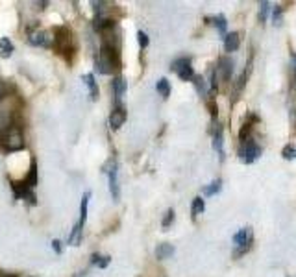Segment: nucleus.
Here are the masks:
<instances>
[{
	"label": "nucleus",
	"instance_id": "nucleus-34",
	"mask_svg": "<svg viewBox=\"0 0 296 277\" xmlns=\"http://www.w3.org/2000/svg\"><path fill=\"white\" fill-rule=\"evenodd\" d=\"M52 248L56 249V253H61V242H59V240H54V242H52Z\"/></svg>",
	"mask_w": 296,
	"mask_h": 277
},
{
	"label": "nucleus",
	"instance_id": "nucleus-3",
	"mask_svg": "<svg viewBox=\"0 0 296 277\" xmlns=\"http://www.w3.org/2000/svg\"><path fill=\"white\" fill-rule=\"evenodd\" d=\"M52 45L57 52L61 54H69L72 50V34L67 26H57L54 30V37H52Z\"/></svg>",
	"mask_w": 296,
	"mask_h": 277
},
{
	"label": "nucleus",
	"instance_id": "nucleus-8",
	"mask_svg": "<svg viewBox=\"0 0 296 277\" xmlns=\"http://www.w3.org/2000/svg\"><path fill=\"white\" fill-rule=\"evenodd\" d=\"M28 41L34 46H52V34L45 30H34L28 34Z\"/></svg>",
	"mask_w": 296,
	"mask_h": 277
},
{
	"label": "nucleus",
	"instance_id": "nucleus-1",
	"mask_svg": "<svg viewBox=\"0 0 296 277\" xmlns=\"http://www.w3.org/2000/svg\"><path fill=\"white\" fill-rule=\"evenodd\" d=\"M24 148V137H22V132L19 126H9V128H4L0 130V150L11 153V152H19Z\"/></svg>",
	"mask_w": 296,
	"mask_h": 277
},
{
	"label": "nucleus",
	"instance_id": "nucleus-2",
	"mask_svg": "<svg viewBox=\"0 0 296 277\" xmlns=\"http://www.w3.org/2000/svg\"><path fill=\"white\" fill-rule=\"evenodd\" d=\"M119 52L109 48L106 45L100 46L99 57H97V70L100 74H113V70L119 67V59H117Z\"/></svg>",
	"mask_w": 296,
	"mask_h": 277
},
{
	"label": "nucleus",
	"instance_id": "nucleus-25",
	"mask_svg": "<svg viewBox=\"0 0 296 277\" xmlns=\"http://www.w3.org/2000/svg\"><path fill=\"white\" fill-rule=\"evenodd\" d=\"M268 13H270V4H268V2H261L259 4V21L261 22L267 21Z\"/></svg>",
	"mask_w": 296,
	"mask_h": 277
},
{
	"label": "nucleus",
	"instance_id": "nucleus-10",
	"mask_svg": "<svg viewBox=\"0 0 296 277\" xmlns=\"http://www.w3.org/2000/svg\"><path fill=\"white\" fill-rule=\"evenodd\" d=\"M224 138H222V126L215 124V132H213V148L219 152L220 161H224Z\"/></svg>",
	"mask_w": 296,
	"mask_h": 277
},
{
	"label": "nucleus",
	"instance_id": "nucleus-23",
	"mask_svg": "<svg viewBox=\"0 0 296 277\" xmlns=\"http://www.w3.org/2000/svg\"><path fill=\"white\" fill-rule=\"evenodd\" d=\"M178 76H180V80H184V82H191V80L195 78L193 67H191V65H187V67H184V69H180V70H178Z\"/></svg>",
	"mask_w": 296,
	"mask_h": 277
},
{
	"label": "nucleus",
	"instance_id": "nucleus-27",
	"mask_svg": "<svg viewBox=\"0 0 296 277\" xmlns=\"http://www.w3.org/2000/svg\"><path fill=\"white\" fill-rule=\"evenodd\" d=\"M172 222H174V209H169V211L165 213V218H163L161 226H163L165 229H167V228L170 226V224H172Z\"/></svg>",
	"mask_w": 296,
	"mask_h": 277
},
{
	"label": "nucleus",
	"instance_id": "nucleus-22",
	"mask_svg": "<svg viewBox=\"0 0 296 277\" xmlns=\"http://www.w3.org/2000/svg\"><path fill=\"white\" fill-rule=\"evenodd\" d=\"M209 21H213V24L217 26V30H219L220 34H226V26H228V22H226L224 15H217V17H213V19H209Z\"/></svg>",
	"mask_w": 296,
	"mask_h": 277
},
{
	"label": "nucleus",
	"instance_id": "nucleus-14",
	"mask_svg": "<svg viewBox=\"0 0 296 277\" xmlns=\"http://www.w3.org/2000/svg\"><path fill=\"white\" fill-rule=\"evenodd\" d=\"M205 209V201L202 196H197L195 200H193V205H191V215H193V218H197L198 215H202Z\"/></svg>",
	"mask_w": 296,
	"mask_h": 277
},
{
	"label": "nucleus",
	"instance_id": "nucleus-11",
	"mask_svg": "<svg viewBox=\"0 0 296 277\" xmlns=\"http://www.w3.org/2000/svg\"><path fill=\"white\" fill-rule=\"evenodd\" d=\"M172 255H174V246H172V244L163 242L155 248V257H157L159 261H165V259H169V257Z\"/></svg>",
	"mask_w": 296,
	"mask_h": 277
},
{
	"label": "nucleus",
	"instance_id": "nucleus-29",
	"mask_svg": "<svg viewBox=\"0 0 296 277\" xmlns=\"http://www.w3.org/2000/svg\"><path fill=\"white\" fill-rule=\"evenodd\" d=\"M137 41H139V46H141V48H147L148 46V35L145 34V32H137Z\"/></svg>",
	"mask_w": 296,
	"mask_h": 277
},
{
	"label": "nucleus",
	"instance_id": "nucleus-21",
	"mask_svg": "<svg viewBox=\"0 0 296 277\" xmlns=\"http://www.w3.org/2000/svg\"><path fill=\"white\" fill-rule=\"evenodd\" d=\"M220 188H222V180H215V181H211L207 187H204V190H202V192H204L205 196H215V194L219 192Z\"/></svg>",
	"mask_w": 296,
	"mask_h": 277
},
{
	"label": "nucleus",
	"instance_id": "nucleus-18",
	"mask_svg": "<svg viewBox=\"0 0 296 277\" xmlns=\"http://www.w3.org/2000/svg\"><path fill=\"white\" fill-rule=\"evenodd\" d=\"M11 54H13V43L6 39V37H2L0 39V55L2 57H9Z\"/></svg>",
	"mask_w": 296,
	"mask_h": 277
},
{
	"label": "nucleus",
	"instance_id": "nucleus-16",
	"mask_svg": "<svg viewBox=\"0 0 296 277\" xmlns=\"http://www.w3.org/2000/svg\"><path fill=\"white\" fill-rule=\"evenodd\" d=\"M24 185L28 188H34L37 185V165L36 161H32V166H30V172L26 176V180H24Z\"/></svg>",
	"mask_w": 296,
	"mask_h": 277
},
{
	"label": "nucleus",
	"instance_id": "nucleus-30",
	"mask_svg": "<svg viewBox=\"0 0 296 277\" xmlns=\"http://www.w3.org/2000/svg\"><path fill=\"white\" fill-rule=\"evenodd\" d=\"M250 130H252V126H250V124H245V128H243V130H241V133H239L241 142H245L247 138H250V137H248V133H250Z\"/></svg>",
	"mask_w": 296,
	"mask_h": 277
},
{
	"label": "nucleus",
	"instance_id": "nucleus-33",
	"mask_svg": "<svg viewBox=\"0 0 296 277\" xmlns=\"http://www.w3.org/2000/svg\"><path fill=\"white\" fill-rule=\"evenodd\" d=\"M6 94H7V85L6 83H0V102L6 98Z\"/></svg>",
	"mask_w": 296,
	"mask_h": 277
},
{
	"label": "nucleus",
	"instance_id": "nucleus-5",
	"mask_svg": "<svg viewBox=\"0 0 296 277\" xmlns=\"http://www.w3.org/2000/svg\"><path fill=\"white\" fill-rule=\"evenodd\" d=\"M261 155V146L255 142L254 138L250 137L247 138L239 148V157L243 159V163H247V165H252L255 161L259 159Z\"/></svg>",
	"mask_w": 296,
	"mask_h": 277
},
{
	"label": "nucleus",
	"instance_id": "nucleus-32",
	"mask_svg": "<svg viewBox=\"0 0 296 277\" xmlns=\"http://www.w3.org/2000/svg\"><path fill=\"white\" fill-rule=\"evenodd\" d=\"M274 26H280L282 24V7H274Z\"/></svg>",
	"mask_w": 296,
	"mask_h": 277
},
{
	"label": "nucleus",
	"instance_id": "nucleus-35",
	"mask_svg": "<svg viewBox=\"0 0 296 277\" xmlns=\"http://www.w3.org/2000/svg\"><path fill=\"white\" fill-rule=\"evenodd\" d=\"M293 72H295V78H296V55H293Z\"/></svg>",
	"mask_w": 296,
	"mask_h": 277
},
{
	"label": "nucleus",
	"instance_id": "nucleus-7",
	"mask_svg": "<svg viewBox=\"0 0 296 277\" xmlns=\"http://www.w3.org/2000/svg\"><path fill=\"white\" fill-rule=\"evenodd\" d=\"M109 192H111L113 200L119 201L120 187H119V166H117V161H113L111 166H109Z\"/></svg>",
	"mask_w": 296,
	"mask_h": 277
},
{
	"label": "nucleus",
	"instance_id": "nucleus-15",
	"mask_svg": "<svg viewBox=\"0 0 296 277\" xmlns=\"http://www.w3.org/2000/svg\"><path fill=\"white\" fill-rule=\"evenodd\" d=\"M87 87H89V94H91V100H99V85L95 82V76L93 74H85L84 76Z\"/></svg>",
	"mask_w": 296,
	"mask_h": 277
},
{
	"label": "nucleus",
	"instance_id": "nucleus-4",
	"mask_svg": "<svg viewBox=\"0 0 296 277\" xmlns=\"http://www.w3.org/2000/svg\"><path fill=\"white\" fill-rule=\"evenodd\" d=\"M252 242H254V233L250 228H243L239 229L235 235H233V246H235V251L233 255L239 257L243 253H247L248 249L252 248Z\"/></svg>",
	"mask_w": 296,
	"mask_h": 277
},
{
	"label": "nucleus",
	"instance_id": "nucleus-13",
	"mask_svg": "<svg viewBox=\"0 0 296 277\" xmlns=\"http://www.w3.org/2000/svg\"><path fill=\"white\" fill-rule=\"evenodd\" d=\"M111 87H113V94H115L117 100H120V98L124 96V92H126V82H124V78L122 76L115 78L111 83Z\"/></svg>",
	"mask_w": 296,
	"mask_h": 277
},
{
	"label": "nucleus",
	"instance_id": "nucleus-6",
	"mask_svg": "<svg viewBox=\"0 0 296 277\" xmlns=\"http://www.w3.org/2000/svg\"><path fill=\"white\" fill-rule=\"evenodd\" d=\"M213 72H215V78H219L220 82L230 80V78H232V72H233V61L230 59V57H220L219 65H217V69L213 70Z\"/></svg>",
	"mask_w": 296,
	"mask_h": 277
},
{
	"label": "nucleus",
	"instance_id": "nucleus-12",
	"mask_svg": "<svg viewBox=\"0 0 296 277\" xmlns=\"http://www.w3.org/2000/svg\"><path fill=\"white\" fill-rule=\"evenodd\" d=\"M239 34L237 32H232V34H228L224 37V50L226 52H235V50L239 48Z\"/></svg>",
	"mask_w": 296,
	"mask_h": 277
},
{
	"label": "nucleus",
	"instance_id": "nucleus-9",
	"mask_svg": "<svg viewBox=\"0 0 296 277\" xmlns=\"http://www.w3.org/2000/svg\"><path fill=\"white\" fill-rule=\"evenodd\" d=\"M126 109L124 107H115L111 111V115H109V126H111V130H119L120 126L126 122Z\"/></svg>",
	"mask_w": 296,
	"mask_h": 277
},
{
	"label": "nucleus",
	"instance_id": "nucleus-31",
	"mask_svg": "<svg viewBox=\"0 0 296 277\" xmlns=\"http://www.w3.org/2000/svg\"><path fill=\"white\" fill-rule=\"evenodd\" d=\"M109 261H111V257L109 255H106V257H99V259H97V266H99V268H106L107 264H109Z\"/></svg>",
	"mask_w": 296,
	"mask_h": 277
},
{
	"label": "nucleus",
	"instance_id": "nucleus-24",
	"mask_svg": "<svg viewBox=\"0 0 296 277\" xmlns=\"http://www.w3.org/2000/svg\"><path fill=\"white\" fill-rule=\"evenodd\" d=\"M187 65H191V57H180L176 61H172V67H170V69L174 70V72H178V70L187 67Z\"/></svg>",
	"mask_w": 296,
	"mask_h": 277
},
{
	"label": "nucleus",
	"instance_id": "nucleus-19",
	"mask_svg": "<svg viewBox=\"0 0 296 277\" xmlns=\"http://www.w3.org/2000/svg\"><path fill=\"white\" fill-rule=\"evenodd\" d=\"M80 242H82V226L76 224V226L72 228L71 235H69V244H71V246H80Z\"/></svg>",
	"mask_w": 296,
	"mask_h": 277
},
{
	"label": "nucleus",
	"instance_id": "nucleus-26",
	"mask_svg": "<svg viewBox=\"0 0 296 277\" xmlns=\"http://www.w3.org/2000/svg\"><path fill=\"white\" fill-rule=\"evenodd\" d=\"M195 80V85H197L198 92L202 94V96H205V92H207V87H205V80L202 76H195L193 78Z\"/></svg>",
	"mask_w": 296,
	"mask_h": 277
},
{
	"label": "nucleus",
	"instance_id": "nucleus-28",
	"mask_svg": "<svg viewBox=\"0 0 296 277\" xmlns=\"http://www.w3.org/2000/svg\"><path fill=\"white\" fill-rule=\"evenodd\" d=\"M282 155L285 157V159H293V157H296V148L293 144L285 146V148H283V152H282Z\"/></svg>",
	"mask_w": 296,
	"mask_h": 277
},
{
	"label": "nucleus",
	"instance_id": "nucleus-17",
	"mask_svg": "<svg viewBox=\"0 0 296 277\" xmlns=\"http://www.w3.org/2000/svg\"><path fill=\"white\" fill-rule=\"evenodd\" d=\"M89 198H91V192H85L84 198H82V205H80V226L84 228L85 220H87V205H89Z\"/></svg>",
	"mask_w": 296,
	"mask_h": 277
},
{
	"label": "nucleus",
	"instance_id": "nucleus-20",
	"mask_svg": "<svg viewBox=\"0 0 296 277\" xmlns=\"http://www.w3.org/2000/svg\"><path fill=\"white\" fill-rule=\"evenodd\" d=\"M155 89H157V92L161 94L163 98H169L170 94V83L167 78H161L159 82H157V85H155Z\"/></svg>",
	"mask_w": 296,
	"mask_h": 277
}]
</instances>
